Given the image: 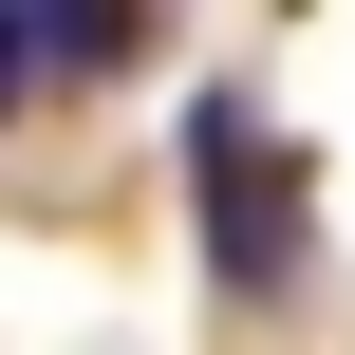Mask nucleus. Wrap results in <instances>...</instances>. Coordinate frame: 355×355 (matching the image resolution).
<instances>
[{
    "mask_svg": "<svg viewBox=\"0 0 355 355\" xmlns=\"http://www.w3.org/2000/svg\"><path fill=\"white\" fill-rule=\"evenodd\" d=\"M187 206H206V281H225V300H281L300 243H318V187H300V150H281L243 94L187 112Z\"/></svg>",
    "mask_w": 355,
    "mask_h": 355,
    "instance_id": "obj_1",
    "label": "nucleus"
}]
</instances>
